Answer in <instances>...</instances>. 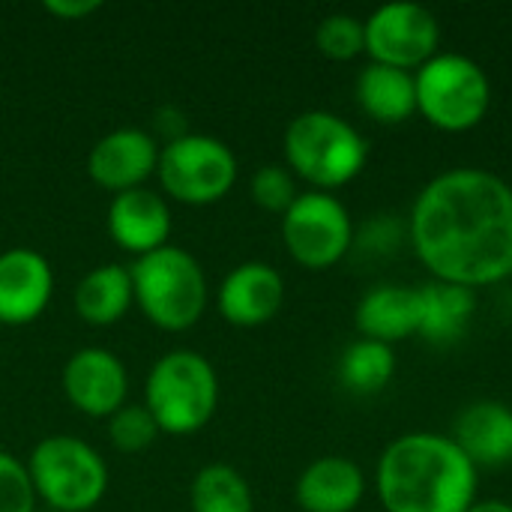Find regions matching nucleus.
Returning <instances> with one entry per match:
<instances>
[{
  "label": "nucleus",
  "mask_w": 512,
  "mask_h": 512,
  "mask_svg": "<svg viewBox=\"0 0 512 512\" xmlns=\"http://www.w3.org/2000/svg\"><path fill=\"white\" fill-rule=\"evenodd\" d=\"M396 375V351L393 345L375 342V339H357L351 342L339 357V381L345 390L357 396L381 393Z\"/></svg>",
  "instance_id": "obj_22"
},
{
  "label": "nucleus",
  "mask_w": 512,
  "mask_h": 512,
  "mask_svg": "<svg viewBox=\"0 0 512 512\" xmlns=\"http://www.w3.org/2000/svg\"><path fill=\"white\" fill-rule=\"evenodd\" d=\"M42 9L54 18H63V21H78V18H87L99 9V0H45Z\"/></svg>",
  "instance_id": "obj_29"
},
{
  "label": "nucleus",
  "mask_w": 512,
  "mask_h": 512,
  "mask_svg": "<svg viewBox=\"0 0 512 512\" xmlns=\"http://www.w3.org/2000/svg\"><path fill=\"white\" fill-rule=\"evenodd\" d=\"M417 111L444 132H468L492 108L489 72L462 51H438L414 72Z\"/></svg>",
  "instance_id": "obj_6"
},
{
  "label": "nucleus",
  "mask_w": 512,
  "mask_h": 512,
  "mask_svg": "<svg viewBox=\"0 0 512 512\" xmlns=\"http://www.w3.org/2000/svg\"><path fill=\"white\" fill-rule=\"evenodd\" d=\"M282 240L288 255L306 270L339 264L354 246V222L348 207L321 189L300 192L282 216Z\"/></svg>",
  "instance_id": "obj_9"
},
{
  "label": "nucleus",
  "mask_w": 512,
  "mask_h": 512,
  "mask_svg": "<svg viewBox=\"0 0 512 512\" xmlns=\"http://www.w3.org/2000/svg\"><path fill=\"white\" fill-rule=\"evenodd\" d=\"M108 237L135 258L168 246L171 237V207L162 192L147 186L120 192L108 204Z\"/></svg>",
  "instance_id": "obj_14"
},
{
  "label": "nucleus",
  "mask_w": 512,
  "mask_h": 512,
  "mask_svg": "<svg viewBox=\"0 0 512 512\" xmlns=\"http://www.w3.org/2000/svg\"><path fill=\"white\" fill-rule=\"evenodd\" d=\"M420 291V336L432 345H450L465 336L477 312V291L441 279L417 285Z\"/></svg>",
  "instance_id": "obj_19"
},
{
  "label": "nucleus",
  "mask_w": 512,
  "mask_h": 512,
  "mask_svg": "<svg viewBox=\"0 0 512 512\" xmlns=\"http://www.w3.org/2000/svg\"><path fill=\"white\" fill-rule=\"evenodd\" d=\"M36 498L57 512H90L108 492L105 459L81 438L48 435L27 456Z\"/></svg>",
  "instance_id": "obj_7"
},
{
  "label": "nucleus",
  "mask_w": 512,
  "mask_h": 512,
  "mask_svg": "<svg viewBox=\"0 0 512 512\" xmlns=\"http://www.w3.org/2000/svg\"><path fill=\"white\" fill-rule=\"evenodd\" d=\"M249 195H252V201H255L261 210L285 216L288 207L297 201L300 192H297V180H294L291 168H288V165L270 162V165H261V168L252 174Z\"/></svg>",
  "instance_id": "obj_26"
},
{
  "label": "nucleus",
  "mask_w": 512,
  "mask_h": 512,
  "mask_svg": "<svg viewBox=\"0 0 512 512\" xmlns=\"http://www.w3.org/2000/svg\"><path fill=\"white\" fill-rule=\"evenodd\" d=\"M54 297V270L36 249L0 252V324L24 327L42 318Z\"/></svg>",
  "instance_id": "obj_13"
},
{
  "label": "nucleus",
  "mask_w": 512,
  "mask_h": 512,
  "mask_svg": "<svg viewBox=\"0 0 512 512\" xmlns=\"http://www.w3.org/2000/svg\"><path fill=\"white\" fill-rule=\"evenodd\" d=\"M156 177L162 192L180 204H213L222 201L237 183V156L234 150L204 132H186L168 141L159 150Z\"/></svg>",
  "instance_id": "obj_8"
},
{
  "label": "nucleus",
  "mask_w": 512,
  "mask_h": 512,
  "mask_svg": "<svg viewBox=\"0 0 512 512\" xmlns=\"http://www.w3.org/2000/svg\"><path fill=\"white\" fill-rule=\"evenodd\" d=\"M366 495V474L348 456H321L303 468L294 498L303 512H354Z\"/></svg>",
  "instance_id": "obj_17"
},
{
  "label": "nucleus",
  "mask_w": 512,
  "mask_h": 512,
  "mask_svg": "<svg viewBox=\"0 0 512 512\" xmlns=\"http://www.w3.org/2000/svg\"><path fill=\"white\" fill-rule=\"evenodd\" d=\"M402 237H408V222L399 228L387 213H381L378 219H372L360 231H354V246L363 252H372V255H387V252L399 249Z\"/></svg>",
  "instance_id": "obj_28"
},
{
  "label": "nucleus",
  "mask_w": 512,
  "mask_h": 512,
  "mask_svg": "<svg viewBox=\"0 0 512 512\" xmlns=\"http://www.w3.org/2000/svg\"><path fill=\"white\" fill-rule=\"evenodd\" d=\"M357 102L378 123H402L417 111L414 72L369 60L357 75Z\"/></svg>",
  "instance_id": "obj_20"
},
{
  "label": "nucleus",
  "mask_w": 512,
  "mask_h": 512,
  "mask_svg": "<svg viewBox=\"0 0 512 512\" xmlns=\"http://www.w3.org/2000/svg\"><path fill=\"white\" fill-rule=\"evenodd\" d=\"M159 144L150 132L138 126H123L108 135H102L90 153H87V174L96 186L120 195L138 186H147V180L156 174L159 165Z\"/></svg>",
  "instance_id": "obj_12"
},
{
  "label": "nucleus",
  "mask_w": 512,
  "mask_h": 512,
  "mask_svg": "<svg viewBox=\"0 0 512 512\" xmlns=\"http://www.w3.org/2000/svg\"><path fill=\"white\" fill-rule=\"evenodd\" d=\"M132 303H135L132 276H129V267H120V264L93 267L75 285V312L90 327L117 324L129 312Z\"/></svg>",
  "instance_id": "obj_21"
},
{
  "label": "nucleus",
  "mask_w": 512,
  "mask_h": 512,
  "mask_svg": "<svg viewBox=\"0 0 512 512\" xmlns=\"http://www.w3.org/2000/svg\"><path fill=\"white\" fill-rule=\"evenodd\" d=\"M219 312L234 327H261L273 321L285 303V279L264 261L237 264L219 285Z\"/></svg>",
  "instance_id": "obj_15"
},
{
  "label": "nucleus",
  "mask_w": 512,
  "mask_h": 512,
  "mask_svg": "<svg viewBox=\"0 0 512 512\" xmlns=\"http://www.w3.org/2000/svg\"><path fill=\"white\" fill-rule=\"evenodd\" d=\"M354 324L363 339H375L384 345H396L408 336H417L420 333L417 285H402V282L372 285L354 309Z\"/></svg>",
  "instance_id": "obj_16"
},
{
  "label": "nucleus",
  "mask_w": 512,
  "mask_h": 512,
  "mask_svg": "<svg viewBox=\"0 0 512 512\" xmlns=\"http://www.w3.org/2000/svg\"><path fill=\"white\" fill-rule=\"evenodd\" d=\"M192 512H255V498L246 477L222 462L204 465L189 486Z\"/></svg>",
  "instance_id": "obj_23"
},
{
  "label": "nucleus",
  "mask_w": 512,
  "mask_h": 512,
  "mask_svg": "<svg viewBox=\"0 0 512 512\" xmlns=\"http://www.w3.org/2000/svg\"><path fill=\"white\" fill-rule=\"evenodd\" d=\"M477 465L450 435L405 432L393 438L375 471L387 512H465L477 501Z\"/></svg>",
  "instance_id": "obj_2"
},
{
  "label": "nucleus",
  "mask_w": 512,
  "mask_h": 512,
  "mask_svg": "<svg viewBox=\"0 0 512 512\" xmlns=\"http://www.w3.org/2000/svg\"><path fill=\"white\" fill-rule=\"evenodd\" d=\"M465 512H512V504L504 498H483V501H474Z\"/></svg>",
  "instance_id": "obj_30"
},
{
  "label": "nucleus",
  "mask_w": 512,
  "mask_h": 512,
  "mask_svg": "<svg viewBox=\"0 0 512 512\" xmlns=\"http://www.w3.org/2000/svg\"><path fill=\"white\" fill-rule=\"evenodd\" d=\"M366 24V54L375 63L417 72L441 51V24L432 9L414 0H390L372 9Z\"/></svg>",
  "instance_id": "obj_10"
},
{
  "label": "nucleus",
  "mask_w": 512,
  "mask_h": 512,
  "mask_svg": "<svg viewBox=\"0 0 512 512\" xmlns=\"http://www.w3.org/2000/svg\"><path fill=\"white\" fill-rule=\"evenodd\" d=\"M36 501L27 462L0 450V512H33Z\"/></svg>",
  "instance_id": "obj_27"
},
{
  "label": "nucleus",
  "mask_w": 512,
  "mask_h": 512,
  "mask_svg": "<svg viewBox=\"0 0 512 512\" xmlns=\"http://www.w3.org/2000/svg\"><path fill=\"white\" fill-rule=\"evenodd\" d=\"M162 435L159 423L147 411V405H123L108 417V441L117 453L135 456L147 450Z\"/></svg>",
  "instance_id": "obj_25"
},
{
  "label": "nucleus",
  "mask_w": 512,
  "mask_h": 512,
  "mask_svg": "<svg viewBox=\"0 0 512 512\" xmlns=\"http://www.w3.org/2000/svg\"><path fill=\"white\" fill-rule=\"evenodd\" d=\"M144 405L165 435H195L219 408V375L198 351H168L147 375Z\"/></svg>",
  "instance_id": "obj_5"
},
{
  "label": "nucleus",
  "mask_w": 512,
  "mask_h": 512,
  "mask_svg": "<svg viewBox=\"0 0 512 512\" xmlns=\"http://www.w3.org/2000/svg\"><path fill=\"white\" fill-rule=\"evenodd\" d=\"M315 45L330 60H354L366 51V24L351 12H333L318 21Z\"/></svg>",
  "instance_id": "obj_24"
},
{
  "label": "nucleus",
  "mask_w": 512,
  "mask_h": 512,
  "mask_svg": "<svg viewBox=\"0 0 512 512\" xmlns=\"http://www.w3.org/2000/svg\"><path fill=\"white\" fill-rule=\"evenodd\" d=\"M408 240L432 279L483 288L512 276V186L477 165L435 174L414 198Z\"/></svg>",
  "instance_id": "obj_1"
},
{
  "label": "nucleus",
  "mask_w": 512,
  "mask_h": 512,
  "mask_svg": "<svg viewBox=\"0 0 512 512\" xmlns=\"http://www.w3.org/2000/svg\"><path fill=\"white\" fill-rule=\"evenodd\" d=\"M507 465H512V438H510V462Z\"/></svg>",
  "instance_id": "obj_31"
},
{
  "label": "nucleus",
  "mask_w": 512,
  "mask_h": 512,
  "mask_svg": "<svg viewBox=\"0 0 512 512\" xmlns=\"http://www.w3.org/2000/svg\"><path fill=\"white\" fill-rule=\"evenodd\" d=\"M60 387L72 408L84 417L108 420L126 405L129 375L123 360L108 348H81L75 351L60 372Z\"/></svg>",
  "instance_id": "obj_11"
},
{
  "label": "nucleus",
  "mask_w": 512,
  "mask_h": 512,
  "mask_svg": "<svg viewBox=\"0 0 512 512\" xmlns=\"http://www.w3.org/2000/svg\"><path fill=\"white\" fill-rule=\"evenodd\" d=\"M135 306L168 333L195 327L207 309V276L198 258L180 246H162L129 267Z\"/></svg>",
  "instance_id": "obj_4"
},
{
  "label": "nucleus",
  "mask_w": 512,
  "mask_h": 512,
  "mask_svg": "<svg viewBox=\"0 0 512 512\" xmlns=\"http://www.w3.org/2000/svg\"><path fill=\"white\" fill-rule=\"evenodd\" d=\"M285 162L312 189L330 192L363 174L369 141L336 111L309 108L285 129Z\"/></svg>",
  "instance_id": "obj_3"
},
{
  "label": "nucleus",
  "mask_w": 512,
  "mask_h": 512,
  "mask_svg": "<svg viewBox=\"0 0 512 512\" xmlns=\"http://www.w3.org/2000/svg\"><path fill=\"white\" fill-rule=\"evenodd\" d=\"M459 450L480 465H507L510 462L512 411L504 402L480 399L462 408L456 417V429L450 435Z\"/></svg>",
  "instance_id": "obj_18"
}]
</instances>
